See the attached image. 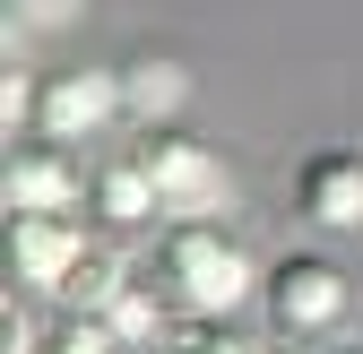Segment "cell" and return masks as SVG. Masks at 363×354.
<instances>
[{"mask_svg":"<svg viewBox=\"0 0 363 354\" xmlns=\"http://www.w3.org/2000/svg\"><path fill=\"white\" fill-rule=\"evenodd\" d=\"M191 104V69H182L173 52H139L121 61V113L139 130H173V113Z\"/></svg>","mask_w":363,"mask_h":354,"instance_id":"obj_8","label":"cell"},{"mask_svg":"<svg viewBox=\"0 0 363 354\" xmlns=\"http://www.w3.org/2000/svg\"><path fill=\"white\" fill-rule=\"evenodd\" d=\"M121 294H130V259H121L113 242H86V259L69 268V285H61L52 302H61V312H96V320H104Z\"/></svg>","mask_w":363,"mask_h":354,"instance_id":"obj_10","label":"cell"},{"mask_svg":"<svg viewBox=\"0 0 363 354\" xmlns=\"http://www.w3.org/2000/svg\"><path fill=\"white\" fill-rule=\"evenodd\" d=\"M104 329H113V346H164L173 337V302L156 294V277H130V294L104 312Z\"/></svg>","mask_w":363,"mask_h":354,"instance_id":"obj_11","label":"cell"},{"mask_svg":"<svg viewBox=\"0 0 363 354\" xmlns=\"http://www.w3.org/2000/svg\"><path fill=\"white\" fill-rule=\"evenodd\" d=\"M294 207H303L320 234H354V225H363V156H354V147L303 156V173H294Z\"/></svg>","mask_w":363,"mask_h":354,"instance_id":"obj_7","label":"cell"},{"mask_svg":"<svg viewBox=\"0 0 363 354\" xmlns=\"http://www.w3.org/2000/svg\"><path fill=\"white\" fill-rule=\"evenodd\" d=\"M78 9H86V0H9V18H18V26H69Z\"/></svg>","mask_w":363,"mask_h":354,"instance_id":"obj_14","label":"cell"},{"mask_svg":"<svg viewBox=\"0 0 363 354\" xmlns=\"http://www.w3.org/2000/svg\"><path fill=\"white\" fill-rule=\"evenodd\" d=\"M164 354H242V337L225 329V320H173Z\"/></svg>","mask_w":363,"mask_h":354,"instance_id":"obj_13","label":"cell"},{"mask_svg":"<svg viewBox=\"0 0 363 354\" xmlns=\"http://www.w3.org/2000/svg\"><path fill=\"white\" fill-rule=\"evenodd\" d=\"M86 234L78 216H9V268H18V285L26 294H61L69 285V268L86 259Z\"/></svg>","mask_w":363,"mask_h":354,"instance_id":"obj_6","label":"cell"},{"mask_svg":"<svg viewBox=\"0 0 363 354\" xmlns=\"http://www.w3.org/2000/svg\"><path fill=\"white\" fill-rule=\"evenodd\" d=\"M259 302H268V320H277L286 337H329L346 320L354 285H346V268H337L329 251H286L277 268L259 277Z\"/></svg>","mask_w":363,"mask_h":354,"instance_id":"obj_3","label":"cell"},{"mask_svg":"<svg viewBox=\"0 0 363 354\" xmlns=\"http://www.w3.org/2000/svg\"><path fill=\"white\" fill-rule=\"evenodd\" d=\"M0 190H9V216H78V199L96 190V182L78 173V156L61 139H18Z\"/></svg>","mask_w":363,"mask_h":354,"instance_id":"obj_5","label":"cell"},{"mask_svg":"<svg viewBox=\"0 0 363 354\" xmlns=\"http://www.w3.org/2000/svg\"><path fill=\"white\" fill-rule=\"evenodd\" d=\"M104 121H121V69H52L43 78V96H35V139H61V147H78V139H96Z\"/></svg>","mask_w":363,"mask_h":354,"instance_id":"obj_4","label":"cell"},{"mask_svg":"<svg viewBox=\"0 0 363 354\" xmlns=\"http://www.w3.org/2000/svg\"><path fill=\"white\" fill-rule=\"evenodd\" d=\"M139 164H147L156 199H164V225H216L225 199H234L225 156L208 139H191V130H147V139H139Z\"/></svg>","mask_w":363,"mask_h":354,"instance_id":"obj_2","label":"cell"},{"mask_svg":"<svg viewBox=\"0 0 363 354\" xmlns=\"http://www.w3.org/2000/svg\"><path fill=\"white\" fill-rule=\"evenodd\" d=\"M156 294L173 302L182 320H225L234 302L259 294V268H251V251L225 234V225H164L156 242Z\"/></svg>","mask_w":363,"mask_h":354,"instance_id":"obj_1","label":"cell"},{"mask_svg":"<svg viewBox=\"0 0 363 354\" xmlns=\"http://www.w3.org/2000/svg\"><path fill=\"white\" fill-rule=\"evenodd\" d=\"M86 207H96V225H113V234H130V225H164V199H156V182H147L139 156L104 164L96 190H86Z\"/></svg>","mask_w":363,"mask_h":354,"instance_id":"obj_9","label":"cell"},{"mask_svg":"<svg viewBox=\"0 0 363 354\" xmlns=\"http://www.w3.org/2000/svg\"><path fill=\"white\" fill-rule=\"evenodd\" d=\"M35 354H121V346H113V329H104L96 312H52Z\"/></svg>","mask_w":363,"mask_h":354,"instance_id":"obj_12","label":"cell"}]
</instances>
